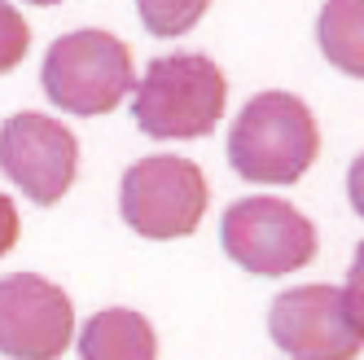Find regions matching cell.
<instances>
[{
  "label": "cell",
  "instance_id": "1",
  "mask_svg": "<svg viewBox=\"0 0 364 360\" xmlns=\"http://www.w3.org/2000/svg\"><path fill=\"white\" fill-rule=\"evenodd\" d=\"M321 154V127L294 92L250 97L228 132V163L255 185H294Z\"/></svg>",
  "mask_w": 364,
  "mask_h": 360
},
{
  "label": "cell",
  "instance_id": "2",
  "mask_svg": "<svg viewBox=\"0 0 364 360\" xmlns=\"http://www.w3.org/2000/svg\"><path fill=\"white\" fill-rule=\"evenodd\" d=\"M228 106L224 70L202 53L154 58L132 88V119L154 141H198L211 137Z\"/></svg>",
  "mask_w": 364,
  "mask_h": 360
},
{
  "label": "cell",
  "instance_id": "3",
  "mask_svg": "<svg viewBox=\"0 0 364 360\" xmlns=\"http://www.w3.org/2000/svg\"><path fill=\"white\" fill-rule=\"evenodd\" d=\"M44 92L58 110H70L80 119L110 115L119 101L136 88V66L127 44L110 31H70L53 40L44 58Z\"/></svg>",
  "mask_w": 364,
  "mask_h": 360
},
{
  "label": "cell",
  "instance_id": "4",
  "mask_svg": "<svg viewBox=\"0 0 364 360\" xmlns=\"http://www.w3.org/2000/svg\"><path fill=\"white\" fill-rule=\"evenodd\" d=\"M206 176L193 159H176V154H149L123 171L119 185V211L127 228H136L149 242H171L189 238L206 216Z\"/></svg>",
  "mask_w": 364,
  "mask_h": 360
},
{
  "label": "cell",
  "instance_id": "5",
  "mask_svg": "<svg viewBox=\"0 0 364 360\" xmlns=\"http://www.w3.org/2000/svg\"><path fill=\"white\" fill-rule=\"evenodd\" d=\"M220 242L255 277H285L316 260V224L285 198H242L224 211Z\"/></svg>",
  "mask_w": 364,
  "mask_h": 360
},
{
  "label": "cell",
  "instance_id": "6",
  "mask_svg": "<svg viewBox=\"0 0 364 360\" xmlns=\"http://www.w3.org/2000/svg\"><path fill=\"white\" fill-rule=\"evenodd\" d=\"M268 334L290 360H355L364 334L338 286H294L272 299Z\"/></svg>",
  "mask_w": 364,
  "mask_h": 360
},
{
  "label": "cell",
  "instance_id": "7",
  "mask_svg": "<svg viewBox=\"0 0 364 360\" xmlns=\"http://www.w3.org/2000/svg\"><path fill=\"white\" fill-rule=\"evenodd\" d=\"M0 171L27 194L36 207H53L75 185L80 141L66 123L22 110L0 123Z\"/></svg>",
  "mask_w": 364,
  "mask_h": 360
},
{
  "label": "cell",
  "instance_id": "8",
  "mask_svg": "<svg viewBox=\"0 0 364 360\" xmlns=\"http://www.w3.org/2000/svg\"><path fill=\"white\" fill-rule=\"evenodd\" d=\"M75 334V307L62 286L36 272L0 277V356L62 360Z\"/></svg>",
  "mask_w": 364,
  "mask_h": 360
},
{
  "label": "cell",
  "instance_id": "9",
  "mask_svg": "<svg viewBox=\"0 0 364 360\" xmlns=\"http://www.w3.org/2000/svg\"><path fill=\"white\" fill-rule=\"evenodd\" d=\"M80 360H159V334L132 307H106L84 325Z\"/></svg>",
  "mask_w": 364,
  "mask_h": 360
},
{
  "label": "cell",
  "instance_id": "10",
  "mask_svg": "<svg viewBox=\"0 0 364 360\" xmlns=\"http://www.w3.org/2000/svg\"><path fill=\"white\" fill-rule=\"evenodd\" d=\"M316 40L329 66L364 80V0H325L316 18Z\"/></svg>",
  "mask_w": 364,
  "mask_h": 360
},
{
  "label": "cell",
  "instance_id": "11",
  "mask_svg": "<svg viewBox=\"0 0 364 360\" xmlns=\"http://www.w3.org/2000/svg\"><path fill=\"white\" fill-rule=\"evenodd\" d=\"M136 9H141V22L149 36L176 40L198 27L202 14L211 9V0H136Z\"/></svg>",
  "mask_w": 364,
  "mask_h": 360
},
{
  "label": "cell",
  "instance_id": "12",
  "mask_svg": "<svg viewBox=\"0 0 364 360\" xmlns=\"http://www.w3.org/2000/svg\"><path fill=\"white\" fill-rule=\"evenodd\" d=\"M27 48H31V27H27V18H22L14 5H5V0H0V75H9L14 66H22Z\"/></svg>",
  "mask_w": 364,
  "mask_h": 360
},
{
  "label": "cell",
  "instance_id": "13",
  "mask_svg": "<svg viewBox=\"0 0 364 360\" xmlns=\"http://www.w3.org/2000/svg\"><path fill=\"white\" fill-rule=\"evenodd\" d=\"M347 307H351V317L364 334V242L355 246V260H351V272H347Z\"/></svg>",
  "mask_w": 364,
  "mask_h": 360
},
{
  "label": "cell",
  "instance_id": "14",
  "mask_svg": "<svg viewBox=\"0 0 364 360\" xmlns=\"http://www.w3.org/2000/svg\"><path fill=\"white\" fill-rule=\"evenodd\" d=\"M18 233H22V220H18V207L0 194V255H9L14 250V242H18Z\"/></svg>",
  "mask_w": 364,
  "mask_h": 360
},
{
  "label": "cell",
  "instance_id": "15",
  "mask_svg": "<svg viewBox=\"0 0 364 360\" xmlns=\"http://www.w3.org/2000/svg\"><path fill=\"white\" fill-rule=\"evenodd\" d=\"M347 198H351V207H355V216L364 220V154L351 163V171H347Z\"/></svg>",
  "mask_w": 364,
  "mask_h": 360
},
{
  "label": "cell",
  "instance_id": "16",
  "mask_svg": "<svg viewBox=\"0 0 364 360\" xmlns=\"http://www.w3.org/2000/svg\"><path fill=\"white\" fill-rule=\"evenodd\" d=\"M31 5H62V0H31Z\"/></svg>",
  "mask_w": 364,
  "mask_h": 360
}]
</instances>
